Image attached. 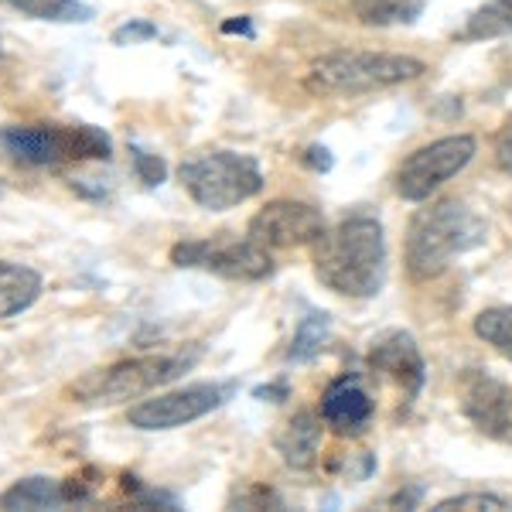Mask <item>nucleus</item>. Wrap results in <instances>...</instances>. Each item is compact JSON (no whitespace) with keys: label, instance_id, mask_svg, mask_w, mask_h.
Here are the masks:
<instances>
[{"label":"nucleus","instance_id":"6","mask_svg":"<svg viewBox=\"0 0 512 512\" xmlns=\"http://www.w3.org/2000/svg\"><path fill=\"white\" fill-rule=\"evenodd\" d=\"M178 181L195 205L226 212L263 192V168L243 151H202L178 164Z\"/></svg>","mask_w":512,"mask_h":512},{"label":"nucleus","instance_id":"4","mask_svg":"<svg viewBox=\"0 0 512 512\" xmlns=\"http://www.w3.org/2000/svg\"><path fill=\"white\" fill-rule=\"evenodd\" d=\"M0 147L24 168H62L82 161H110L113 140L93 123H11Z\"/></svg>","mask_w":512,"mask_h":512},{"label":"nucleus","instance_id":"9","mask_svg":"<svg viewBox=\"0 0 512 512\" xmlns=\"http://www.w3.org/2000/svg\"><path fill=\"white\" fill-rule=\"evenodd\" d=\"M236 383H192L171 393H151L127 410V424L137 431H175L192 420L209 417L222 403H229Z\"/></svg>","mask_w":512,"mask_h":512},{"label":"nucleus","instance_id":"14","mask_svg":"<svg viewBox=\"0 0 512 512\" xmlns=\"http://www.w3.org/2000/svg\"><path fill=\"white\" fill-rule=\"evenodd\" d=\"M321 420L342 437H355L366 431L369 420H373V400H369L359 376H338L328 386L325 396H321Z\"/></svg>","mask_w":512,"mask_h":512},{"label":"nucleus","instance_id":"24","mask_svg":"<svg viewBox=\"0 0 512 512\" xmlns=\"http://www.w3.org/2000/svg\"><path fill=\"white\" fill-rule=\"evenodd\" d=\"M123 489H127L130 502H134L137 509H178V499L161 489H151V485H144L140 478L127 475L123 478Z\"/></svg>","mask_w":512,"mask_h":512},{"label":"nucleus","instance_id":"15","mask_svg":"<svg viewBox=\"0 0 512 512\" xmlns=\"http://www.w3.org/2000/svg\"><path fill=\"white\" fill-rule=\"evenodd\" d=\"M321 424H325L321 414H311V410H301V414L287 420L284 431L274 437V448L287 468L304 472V468L315 465L321 451Z\"/></svg>","mask_w":512,"mask_h":512},{"label":"nucleus","instance_id":"10","mask_svg":"<svg viewBox=\"0 0 512 512\" xmlns=\"http://www.w3.org/2000/svg\"><path fill=\"white\" fill-rule=\"evenodd\" d=\"M325 229L328 226L318 205L297 202V198H277L250 219L246 236L253 243L267 246V250H294V246H311Z\"/></svg>","mask_w":512,"mask_h":512},{"label":"nucleus","instance_id":"22","mask_svg":"<svg viewBox=\"0 0 512 512\" xmlns=\"http://www.w3.org/2000/svg\"><path fill=\"white\" fill-rule=\"evenodd\" d=\"M506 512L512 509V502L506 495H495V492H465V495H448L434 506V512Z\"/></svg>","mask_w":512,"mask_h":512},{"label":"nucleus","instance_id":"29","mask_svg":"<svg viewBox=\"0 0 512 512\" xmlns=\"http://www.w3.org/2000/svg\"><path fill=\"white\" fill-rule=\"evenodd\" d=\"M253 396H256V400H267V396H270V400H284V396H287V386H260V390H253Z\"/></svg>","mask_w":512,"mask_h":512},{"label":"nucleus","instance_id":"31","mask_svg":"<svg viewBox=\"0 0 512 512\" xmlns=\"http://www.w3.org/2000/svg\"><path fill=\"white\" fill-rule=\"evenodd\" d=\"M0 62H4V38H0Z\"/></svg>","mask_w":512,"mask_h":512},{"label":"nucleus","instance_id":"12","mask_svg":"<svg viewBox=\"0 0 512 512\" xmlns=\"http://www.w3.org/2000/svg\"><path fill=\"white\" fill-rule=\"evenodd\" d=\"M461 410L485 437L512 434V393L489 373H468L461 386Z\"/></svg>","mask_w":512,"mask_h":512},{"label":"nucleus","instance_id":"21","mask_svg":"<svg viewBox=\"0 0 512 512\" xmlns=\"http://www.w3.org/2000/svg\"><path fill=\"white\" fill-rule=\"evenodd\" d=\"M328 315H318V311H308V315L301 318V325H297L294 332V342L291 349H287V359L291 362H308L315 359V355L325 349L328 342Z\"/></svg>","mask_w":512,"mask_h":512},{"label":"nucleus","instance_id":"1","mask_svg":"<svg viewBox=\"0 0 512 512\" xmlns=\"http://www.w3.org/2000/svg\"><path fill=\"white\" fill-rule=\"evenodd\" d=\"M315 277L332 294L376 297L386 284V236L373 216H352L325 229L315 243Z\"/></svg>","mask_w":512,"mask_h":512},{"label":"nucleus","instance_id":"19","mask_svg":"<svg viewBox=\"0 0 512 512\" xmlns=\"http://www.w3.org/2000/svg\"><path fill=\"white\" fill-rule=\"evenodd\" d=\"M424 11V0H352V14L369 28L414 24Z\"/></svg>","mask_w":512,"mask_h":512},{"label":"nucleus","instance_id":"30","mask_svg":"<svg viewBox=\"0 0 512 512\" xmlns=\"http://www.w3.org/2000/svg\"><path fill=\"white\" fill-rule=\"evenodd\" d=\"M222 31H226V35H233V31H239V35H253V28H250V21H246V18L226 21V24H222Z\"/></svg>","mask_w":512,"mask_h":512},{"label":"nucleus","instance_id":"2","mask_svg":"<svg viewBox=\"0 0 512 512\" xmlns=\"http://www.w3.org/2000/svg\"><path fill=\"white\" fill-rule=\"evenodd\" d=\"M485 239H489V226L465 202H458V198L431 202L410 219L407 274L417 284H427V280L441 277L451 267L454 256L478 250Z\"/></svg>","mask_w":512,"mask_h":512},{"label":"nucleus","instance_id":"8","mask_svg":"<svg viewBox=\"0 0 512 512\" xmlns=\"http://www.w3.org/2000/svg\"><path fill=\"white\" fill-rule=\"evenodd\" d=\"M475 151L478 144L472 134H451L417 147L396 168V195L407 198V202H427L444 181L461 175L472 164Z\"/></svg>","mask_w":512,"mask_h":512},{"label":"nucleus","instance_id":"25","mask_svg":"<svg viewBox=\"0 0 512 512\" xmlns=\"http://www.w3.org/2000/svg\"><path fill=\"white\" fill-rule=\"evenodd\" d=\"M161 31H158V24H151V21H144V18H130L127 24H120L117 31H113V45H120V48H127V45H144V41H154Z\"/></svg>","mask_w":512,"mask_h":512},{"label":"nucleus","instance_id":"17","mask_svg":"<svg viewBox=\"0 0 512 512\" xmlns=\"http://www.w3.org/2000/svg\"><path fill=\"white\" fill-rule=\"evenodd\" d=\"M11 11H18L21 18L31 21H48V24H86L93 21V7L82 0H4Z\"/></svg>","mask_w":512,"mask_h":512},{"label":"nucleus","instance_id":"18","mask_svg":"<svg viewBox=\"0 0 512 512\" xmlns=\"http://www.w3.org/2000/svg\"><path fill=\"white\" fill-rule=\"evenodd\" d=\"M506 35H512V0H485L454 38L489 41V38H506Z\"/></svg>","mask_w":512,"mask_h":512},{"label":"nucleus","instance_id":"3","mask_svg":"<svg viewBox=\"0 0 512 512\" xmlns=\"http://www.w3.org/2000/svg\"><path fill=\"white\" fill-rule=\"evenodd\" d=\"M198 362V352H151L134 355V359L110 362L103 369L79 376L69 383V396L79 407H117V403L144 400V396L158 393L161 386L175 383Z\"/></svg>","mask_w":512,"mask_h":512},{"label":"nucleus","instance_id":"23","mask_svg":"<svg viewBox=\"0 0 512 512\" xmlns=\"http://www.w3.org/2000/svg\"><path fill=\"white\" fill-rule=\"evenodd\" d=\"M130 164H134V175L144 188H161L168 181V164H164V158L144 151V147L130 144Z\"/></svg>","mask_w":512,"mask_h":512},{"label":"nucleus","instance_id":"20","mask_svg":"<svg viewBox=\"0 0 512 512\" xmlns=\"http://www.w3.org/2000/svg\"><path fill=\"white\" fill-rule=\"evenodd\" d=\"M475 335L512 362V304L485 308L482 315L475 318Z\"/></svg>","mask_w":512,"mask_h":512},{"label":"nucleus","instance_id":"13","mask_svg":"<svg viewBox=\"0 0 512 512\" xmlns=\"http://www.w3.org/2000/svg\"><path fill=\"white\" fill-rule=\"evenodd\" d=\"M369 369L393 379L396 386H403L407 396H417L424 390V379H427L424 355H420L414 335H407V332H390L379 338L373 345V352H369Z\"/></svg>","mask_w":512,"mask_h":512},{"label":"nucleus","instance_id":"7","mask_svg":"<svg viewBox=\"0 0 512 512\" xmlns=\"http://www.w3.org/2000/svg\"><path fill=\"white\" fill-rule=\"evenodd\" d=\"M171 263L181 270H205L226 280H267L274 274V256L267 246L253 243L250 236H205V239H181L171 246Z\"/></svg>","mask_w":512,"mask_h":512},{"label":"nucleus","instance_id":"27","mask_svg":"<svg viewBox=\"0 0 512 512\" xmlns=\"http://www.w3.org/2000/svg\"><path fill=\"white\" fill-rule=\"evenodd\" d=\"M301 161L308 164L311 171H328V168H332V151H328V147H321V144H311L308 151L301 154Z\"/></svg>","mask_w":512,"mask_h":512},{"label":"nucleus","instance_id":"26","mask_svg":"<svg viewBox=\"0 0 512 512\" xmlns=\"http://www.w3.org/2000/svg\"><path fill=\"white\" fill-rule=\"evenodd\" d=\"M236 502L246 509H260V506H280V499L270 489H263V485H253L250 492H236Z\"/></svg>","mask_w":512,"mask_h":512},{"label":"nucleus","instance_id":"16","mask_svg":"<svg viewBox=\"0 0 512 512\" xmlns=\"http://www.w3.org/2000/svg\"><path fill=\"white\" fill-rule=\"evenodd\" d=\"M45 280L35 267L14 260H0V321L18 318L28 308H35Z\"/></svg>","mask_w":512,"mask_h":512},{"label":"nucleus","instance_id":"28","mask_svg":"<svg viewBox=\"0 0 512 512\" xmlns=\"http://www.w3.org/2000/svg\"><path fill=\"white\" fill-rule=\"evenodd\" d=\"M495 164H499L506 175H512V130L499 140V147H495Z\"/></svg>","mask_w":512,"mask_h":512},{"label":"nucleus","instance_id":"5","mask_svg":"<svg viewBox=\"0 0 512 512\" xmlns=\"http://www.w3.org/2000/svg\"><path fill=\"white\" fill-rule=\"evenodd\" d=\"M427 72V65L414 55L393 52H328L311 62L304 86L325 96H355L414 82Z\"/></svg>","mask_w":512,"mask_h":512},{"label":"nucleus","instance_id":"11","mask_svg":"<svg viewBox=\"0 0 512 512\" xmlns=\"http://www.w3.org/2000/svg\"><path fill=\"white\" fill-rule=\"evenodd\" d=\"M99 492V472L86 468L72 478H48L28 475L18 478L0 492V509L7 512H41V509H65V506H86Z\"/></svg>","mask_w":512,"mask_h":512}]
</instances>
